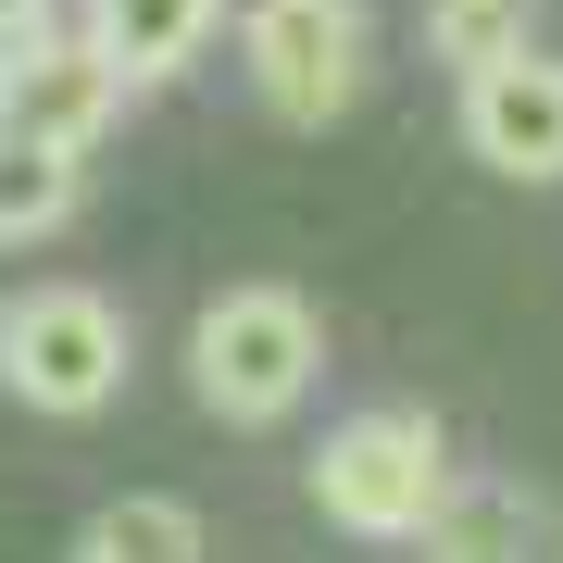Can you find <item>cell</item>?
<instances>
[{
    "label": "cell",
    "instance_id": "6da1fadb",
    "mask_svg": "<svg viewBox=\"0 0 563 563\" xmlns=\"http://www.w3.org/2000/svg\"><path fill=\"white\" fill-rule=\"evenodd\" d=\"M313 363H325V325H313L301 288H225V301L188 325V388H201L225 426H276L313 388Z\"/></svg>",
    "mask_w": 563,
    "mask_h": 563
},
{
    "label": "cell",
    "instance_id": "7a4b0ae2",
    "mask_svg": "<svg viewBox=\"0 0 563 563\" xmlns=\"http://www.w3.org/2000/svg\"><path fill=\"white\" fill-rule=\"evenodd\" d=\"M313 501L339 539H426V514L451 501V439L439 413H351L313 451Z\"/></svg>",
    "mask_w": 563,
    "mask_h": 563
},
{
    "label": "cell",
    "instance_id": "3957f363",
    "mask_svg": "<svg viewBox=\"0 0 563 563\" xmlns=\"http://www.w3.org/2000/svg\"><path fill=\"white\" fill-rule=\"evenodd\" d=\"M0 388L25 413H101L125 388V313L101 288H13L0 301Z\"/></svg>",
    "mask_w": 563,
    "mask_h": 563
},
{
    "label": "cell",
    "instance_id": "277c9868",
    "mask_svg": "<svg viewBox=\"0 0 563 563\" xmlns=\"http://www.w3.org/2000/svg\"><path fill=\"white\" fill-rule=\"evenodd\" d=\"M239 63L276 125H339L363 101V76H376V25H363V0H251Z\"/></svg>",
    "mask_w": 563,
    "mask_h": 563
},
{
    "label": "cell",
    "instance_id": "5b68a950",
    "mask_svg": "<svg viewBox=\"0 0 563 563\" xmlns=\"http://www.w3.org/2000/svg\"><path fill=\"white\" fill-rule=\"evenodd\" d=\"M125 113V76H113V51L101 38H25L13 63H0V125H13V139H51V151H101V125Z\"/></svg>",
    "mask_w": 563,
    "mask_h": 563
},
{
    "label": "cell",
    "instance_id": "8992f818",
    "mask_svg": "<svg viewBox=\"0 0 563 563\" xmlns=\"http://www.w3.org/2000/svg\"><path fill=\"white\" fill-rule=\"evenodd\" d=\"M463 139H476L488 176H563V63L551 51H501L463 76Z\"/></svg>",
    "mask_w": 563,
    "mask_h": 563
},
{
    "label": "cell",
    "instance_id": "52a82bcc",
    "mask_svg": "<svg viewBox=\"0 0 563 563\" xmlns=\"http://www.w3.org/2000/svg\"><path fill=\"white\" fill-rule=\"evenodd\" d=\"M213 25H225V0H88V38L113 51V76H125V88L188 76Z\"/></svg>",
    "mask_w": 563,
    "mask_h": 563
},
{
    "label": "cell",
    "instance_id": "ba28073f",
    "mask_svg": "<svg viewBox=\"0 0 563 563\" xmlns=\"http://www.w3.org/2000/svg\"><path fill=\"white\" fill-rule=\"evenodd\" d=\"M51 225H76V151L13 139V125H0V251L51 239Z\"/></svg>",
    "mask_w": 563,
    "mask_h": 563
},
{
    "label": "cell",
    "instance_id": "9c48e42d",
    "mask_svg": "<svg viewBox=\"0 0 563 563\" xmlns=\"http://www.w3.org/2000/svg\"><path fill=\"white\" fill-rule=\"evenodd\" d=\"M526 501L514 488H451L439 514H426V563H526Z\"/></svg>",
    "mask_w": 563,
    "mask_h": 563
},
{
    "label": "cell",
    "instance_id": "30bf717a",
    "mask_svg": "<svg viewBox=\"0 0 563 563\" xmlns=\"http://www.w3.org/2000/svg\"><path fill=\"white\" fill-rule=\"evenodd\" d=\"M76 563H201V514L188 501H113V514H88V539H76Z\"/></svg>",
    "mask_w": 563,
    "mask_h": 563
},
{
    "label": "cell",
    "instance_id": "8fae6325",
    "mask_svg": "<svg viewBox=\"0 0 563 563\" xmlns=\"http://www.w3.org/2000/svg\"><path fill=\"white\" fill-rule=\"evenodd\" d=\"M426 38H439L451 76H476V63L526 51V0H426Z\"/></svg>",
    "mask_w": 563,
    "mask_h": 563
},
{
    "label": "cell",
    "instance_id": "7c38bea8",
    "mask_svg": "<svg viewBox=\"0 0 563 563\" xmlns=\"http://www.w3.org/2000/svg\"><path fill=\"white\" fill-rule=\"evenodd\" d=\"M38 25H51V0H0V63H13L25 38H38Z\"/></svg>",
    "mask_w": 563,
    "mask_h": 563
}]
</instances>
